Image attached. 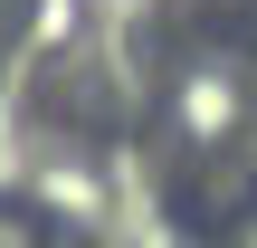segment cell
<instances>
[{
	"label": "cell",
	"mask_w": 257,
	"mask_h": 248,
	"mask_svg": "<svg viewBox=\"0 0 257 248\" xmlns=\"http://www.w3.org/2000/svg\"><path fill=\"white\" fill-rule=\"evenodd\" d=\"M0 248H38V239H29V229H19V220H0Z\"/></svg>",
	"instance_id": "6da1fadb"
}]
</instances>
